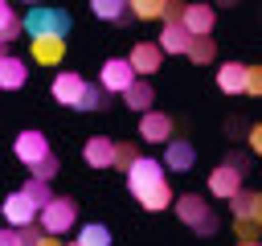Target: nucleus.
Wrapping results in <instances>:
<instances>
[{
    "label": "nucleus",
    "instance_id": "obj_1",
    "mask_svg": "<svg viewBox=\"0 0 262 246\" xmlns=\"http://www.w3.org/2000/svg\"><path fill=\"white\" fill-rule=\"evenodd\" d=\"M168 168H164V160H139L131 172H127V189H131V197L147 209V213H160V209H168V205H176V197H172V189H168V176H164Z\"/></svg>",
    "mask_w": 262,
    "mask_h": 246
},
{
    "label": "nucleus",
    "instance_id": "obj_2",
    "mask_svg": "<svg viewBox=\"0 0 262 246\" xmlns=\"http://www.w3.org/2000/svg\"><path fill=\"white\" fill-rule=\"evenodd\" d=\"M176 217H180L184 225H192L201 238L217 234V213H213V209H209V201H205V197H196V193H180V197H176Z\"/></svg>",
    "mask_w": 262,
    "mask_h": 246
},
{
    "label": "nucleus",
    "instance_id": "obj_3",
    "mask_svg": "<svg viewBox=\"0 0 262 246\" xmlns=\"http://www.w3.org/2000/svg\"><path fill=\"white\" fill-rule=\"evenodd\" d=\"M25 33H29V41L66 37L70 33V12H61V8H29L25 12Z\"/></svg>",
    "mask_w": 262,
    "mask_h": 246
},
{
    "label": "nucleus",
    "instance_id": "obj_4",
    "mask_svg": "<svg viewBox=\"0 0 262 246\" xmlns=\"http://www.w3.org/2000/svg\"><path fill=\"white\" fill-rule=\"evenodd\" d=\"M74 221H78V205H74L70 197H53V201L41 209V230L53 234V238H61L66 230H74Z\"/></svg>",
    "mask_w": 262,
    "mask_h": 246
},
{
    "label": "nucleus",
    "instance_id": "obj_5",
    "mask_svg": "<svg viewBox=\"0 0 262 246\" xmlns=\"http://www.w3.org/2000/svg\"><path fill=\"white\" fill-rule=\"evenodd\" d=\"M98 82H102V90H106V94H127V90L139 82V74L131 70V61H127V57H106V61H102Z\"/></svg>",
    "mask_w": 262,
    "mask_h": 246
},
{
    "label": "nucleus",
    "instance_id": "obj_6",
    "mask_svg": "<svg viewBox=\"0 0 262 246\" xmlns=\"http://www.w3.org/2000/svg\"><path fill=\"white\" fill-rule=\"evenodd\" d=\"M4 221L12 230H29V225H41V209L25 197V189H16V193L4 197Z\"/></svg>",
    "mask_w": 262,
    "mask_h": 246
},
{
    "label": "nucleus",
    "instance_id": "obj_7",
    "mask_svg": "<svg viewBox=\"0 0 262 246\" xmlns=\"http://www.w3.org/2000/svg\"><path fill=\"white\" fill-rule=\"evenodd\" d=\"M164 57H168V53L160 49V41H135V45H131V53H127L131 70H135L143 82H147V78H151V74L164 66Z\"/></svg>",
    "mask_w": 262,
    "mask_h": 246
},
{
    "label": "nucleus",
    "instance_id": "obj_8",
    "mask_svg": "<svg viewBox=\"0 0 262 246\" xmlns=\"http://www.w3.org/2000/svg\"><path fill=\"white\" fill-rule=\"evenodd\" d=\"M12 152H16V160L20 164H29V168H37L41 160H49V139H45V131H20L16 139H12Z\"/></svg>",
    "mask_w": 262,
    "mask_h": 246
},
{
    "label": "nucleus",
    "instance_id": "obj_9",
    "mask_svg": "<svg viewBox=\"0 0 262 246\" xmlns=\"http://www.w3.org/2000/svg\"><path fill=\"white\" fill-rule=\"evenodd\" d=\"M246 189H242V172L237 168H229L225 160L209 172V197H217V201H233V197H242Z\"/></svg>",
    "mask_w": 262,
    "mask_h": 246
},
{
    "label": "nucleus",
    "instance_id": "obj_10",
    "mask_svg": "<svg viewBox=\"0 0 262 246\" xmlns=\"http://www.w3.org/2000/svg\"><path fill=\"white\" fill-rule=\"evenodd\" d=\"M86 86H90V82H86L82 74L61 70V74L53 78V86H49V90H53V98H57L61 107H78V102H82V94H86Z\"/></svg>",
    "mask_w": 262,
    "mask_h": 246
},
{
    "label": "nucleus",
    "instance_id": "obj_11",
    "mask_svg": "<svg viewBox=\"0 0 262 246\" xmlns=\"http://www.w3.org/2000/svg\"><path fill=\"white\" fill-rule=\"evenodd\" d=\"M172 131H176V123H172V115H164V111H147V115L139 119V135H143L147 144H164V148H168V144L176 139Z\"/></svg>",
    "mask_w": 262,
    "mask_h": 246
},
{
    "label": "nucleus",
    "instance_id": "obj_12",
    "mask_svg": "<svg viewBox=\"0 0 262 246\" xmlns=\"http://www.w3.org/2000/svg\"><path fill=\"white\" fill-rule=\"evenodd\" d=\"M115 152H119V139L94 135V139H86V148H82V160H86L90 168H115Z\"/></svg>",
    "mask_w": 262,
    "mask_h": 246
},
{
    "label": "nucleus",
    "instance_id": "obj_13",
    "mask_svg": "<svg viewBox=\"0 0 262 246\" xmlns=\"http://www.w3.org/2000/svg\"><path fill=\"white\" fill-rule=\"evenodd\" d=\"M217 86H221L225 94H246V86H250V66H246V61H225V66H217Z\"/></svg>",
    "mask_w": 262,
    "mask_h": 246
},
{
    "label": "nucleus",
    "instance_id": "obj_14",
    "mask_svg": "<svg viewBox=\"0 0 262 246\" xmlns=\"http://www.w3.org/2000/svg\"><path fill=\"white\" fill-rule=\"evenodd\" d=\"M29 53L37 66H61L66 57V37H41V41H29Z\"/></svg>",
    "mask_w": 262,
    "mask_h": 246
},
{
    "label": "nucleus",
    "instance_id": "obj_15",
    "mask_svg": "<svg viewBox=\"0 0 262 246\" xmlns=\"http://www.w3.org/2000/svg\"><path fill=\"white\" fill-rule=\"evenodd\" d=\"M196 164V148L188 144V139H172L168 148H164V168L168 172H188Z\"/></svg>",
    "mask_w": 262,
    "mask_h": 246
},
{
    "label": "nucleus",
    "instance_id": "obj_16",
    "mask_svg": "<svg viewBox=\"0 0 262 246\" xmlns=\"http://www.w3.org/2000/svg\"><path fill=\"white\" fill-rule=\"evenodd\" d=\"M192 41H196V37H192L184 25H164V29H160V49H164V53H184V57H188Z\"/></svg>",
    "mask_w": 262,
    "mask_h": 246
},
{
    "label": "nucleus",
    "instance_id": "obj_17",
    "mask_svg": "<svg viewBox=\"0 0 262 246\" xmlns=\"http://www.w3.org/2000/svg\"><path fill=\"white\" fill-rule=\"evenodd\" d=\"M213 20H217V12L209 4H188V12H184V29L192 37H209L213 33Z\"/></svg>",
    "mask_w": 262,
    "mask_h": 246
},
{
    "label": "nucleus",
    "instance_id": "obj_18",
    "mask_svg": "<svg viewBox=\"0 0 262 246\" xmlns=\"http://www.w3.org/2000/svg\"><path fill=\"white\" fill-rule=\"evenodd\" d=\"M25 78H29V66H25L20 57L4 53V57H0V86H4V90H20Z\"/></svg>",
    "mask_w": 262,
    "mask_h": 246
},
{
    "label": "nucleus",
    "instance_id": "obj_19",
    "mask_svg": "<svg viewBox=\"0 0 262 246\" xmlns=\"http://www.w3.org/2000/svg\"><path fill=\"white\" fill-rule=\"evenodd\" d=\"M229 209H233V217H246V221H258V225H262V189H258V193H242V197H233Z\"/></svg>",
    "mask_w": 262,
    "mask_h": 246
},
{
    "label": "nucleus",
    "instance_id": "obj_20",
    "mask_svg": "<svg viewBox=\"0 0 262 246\" xmlns=\"http://www.w3.org/2000/svg\"><path fill=\"white\" fill-rule=\"evenodd\" d=\"M20 33H25V16H16V8L4 0V4H0V41L8 45V41H16Z\"/></svg>",
    "mask_w": 262,
    "mask_h": 246
},
{
    "label": "nucleus",
    "instance_id": "obj_21",
    "mask_svg": "<svg viewBox=\"0 0 262 246\" xmlns=\"http://www.w3.org/2000/svg\"><path fill=\"white\" fill-rule=\"evenodd\" d=\"M151 98H156V90H151V82H135L127 94H123V102H127V111H139V115H147L151 111Z\"/></svg>",
    "mask_w": 262,
    "mask_h": 246
},
{
    "label": "nucleus",
    "instance_id": "obj_22",
    "mask_svg": "<svg viewBox=\"0 0 262 246\" xmlns=\"http://www.w3.org/2000/svg\"><path fill=\"white\" fill-rule=\"evenodd\" d=\"M41 234H45L41 225H29V230H12V225H8V230L0 234V246H37Z\"/></svg>",
    "mask_w": 262,
    "mask_h": 246
},
{
    "label": "nucleus",
    "instance_id": "obj_23",
    "mask_svg": "<svg viewBox=\"0 0 262 246\" xmlns=\"http://www.w3.org/2000/svg\"><path fill=\"white\" fill-rule=\"evenodd\" d=\"M74 242H78V246H111V230H106L102 221H90V225L78 230Z\"/></svg>",
    "mask_w": 262,
    "mask_h": 246
},
{
    "label": "nucleus",
    "instance_id": "obj_24",
    "mask_svg": "<svg viewBox=\"0 0 262 246\" xmlns=\"http://www.w3.org/2000/svg\"><path fill=\"white\" fill-rule=\"evenodd\" d=\"M90 8H94V16H98V20H123V16L131 12V4H127V0H94Z\"/></svg>",
    "mask_w": 262,
    "mask_h": 246
},
{
    "label": "nucleus",
    "instance_id": "obj_25",
    "mask_svg": "<svg viewBox=\"0 0 262 246\" xmlns=\"http://www.w3.org/2000/svg\"><path fill=\"white\" fill-rule=\"evenodd\" d=\"M139 160H143V156H139V148H135L131 139H119V152H115V168H119V172H131Z\"/></svg>",
    "mask_w": 262,
    "mask_h": 246
},
{
    "label": "nucleus",
    "instance_id": "obj_26",
    "mask_svg": "<svg viewBox=\"0 0 262 246\" xmlns=\"http://www.w3.org/2000/svg\"><path fill=\"white\" fill-rule=\"evenodd\" d=\"M188 57H192V66H209V61L217 57L213 37H196V41H192V49H188Z\"/></svg>",
    "mask_w": 262,
    "mask_h": 246
},
{
    "label": "nucleus",
    "instance_id": "obj_27",
    "mask_svg": "<svg viewBox=\"0 0 262 246\" xmlns=\"http://www.w3.org/2000/svg\"><path fill=\"white\" fill-rule=\"evenodd\" d=\"M25 197H29L37 209H45V205L53 201V189H49L45 180H33V176H29V180H25Z\"/></svg>",
    "mask_w": 262,
    "mask_h": 246
},
{
    "label": "nucleus",
    "instance_id": "obj_28",
    "mask_svg": "<svg viewBox=\"0 0 262 246\" xmlns=\"http://www.w3.org/2000/svg\"><path fill=\"white\" fill-rule=\"evenodd\" d=\"M164 4H168V0H131V16L156 20V16H164Z\"/></svg>",
    "mask_w": 262,
    "mask_h": 246
},
{
    "label": "nucleus",
    "instance_id": "obj_29",
    "mask_svg": "<svg viewBox=\"0 0 262 246\" xmlns=\"http://www.w3.org/2000/svg\"><path fill=\"white\" fill-rule=\"evenodd\" d=\"M102 107H106V90H102V82H90L82 102H78V111H102Z\"/></svg>",
    "mask_w": 262,
    "mask_h": 246
},
{
    "label": "nucleus",
    "instance_id": "obj_30",
    "mask_svg": "<svg viewBox=\"0 0 262 246\" xmlns=\"http://www.w3.org/2000/svg\"><path fill=\"white\" fill-rule=\"evenodd\" d=\"M258 221H246V217H233V234L242 238V242H258Z\"/></svg>",
    "mask_w": 262,
    "mask_h": 246
},
{
    "label": "nucleus",
    "instance_id": "obj_31",
    "mask_svg": "<svg viewBox=\"0 0 262 246\" xmlns=\"http://www.w3.org/2000/svg\"><path fill=\"white\" fill-rule=\"evenodd\" d=\"M29 176H33V180H45V184H49V180L57 176V160H53V156H49V160H41L37 168H29Z\"/></svg>",
    "mask_w": 262,
    "mask_h": 246
},
{
    "label": "nucleus",
    "instance_id": "obj_32",
    "mask_svg": "<svg viewBox=\"0 0 262 246\" xmlns=\"http://www.w3.org/2000/svg\"><path fill=\"white\" fill-rule=\"evenodd\" d=\"M225 164H229V168H237L242 176L250 172V156H246V152H229V156H225Z\"/></svg>",
    "mask_w": 262,
    "mask_h": 246
},
{
    "label": "nucleus",
    "instance_id": "obj_33",
    "mask_svg": "<svg viewBox=\"0 0 262 246\" xmlns=\"http://www.w3.org/2000/svg\"><path fill=\"white\" fill-rule=\"evenodd\" d=\"M246 94L262 98V66H250V86H246Z\"/></svg>",
    "mask_w": 262,
    "mask_h": 246
},
{
    "label": "nucleus",
    "instance_id": "obj_34",
    "mask_svg": "<svg viewBox=\"0 0 262 246\" xmlns=\"http://www.w3.org/2000/svg\"><path fill=\"white\" fill-rule=\"evenodd\" d=\"M250 152H258V156H262V123H254V127H250Z\"/></svg>",
    "mask_w": 262,
    "mask_h": 246
},
{
    "label": "nucleus",
    "instance_id": "obj_35",
    "mask_svg": "<svg viewBox=\"0 0 262 246\" xmlns=\"http://www.w3.org/2000/svg\"><path fill=\"white\" fill-rule=\"evenodd\" d=\"M37 246H61V238H53V234H41V242Z\"/></svg>",
    "mask_w": 262,
    "mask_h": 246
},
{
    "label": "nucleus",
    "instance_id": "obj_36",
    "mask_svg": "<svg viewBox=\"0 0 262 246\" xmlns=\"http://www.w3.org/2000/svg\"><path fill=\"white\" fill-rule=\"evenodd\" d=\"M237 246H262V242H237Z\"/></svg>",
    "mask_w": 262,
    "mask_h": 246
},
{
    "label": "nucleus",
    "instance_id": "obj_37",
    "mask_svg": "<svg viewBox=\"0 0 262 246\" xmlns=\"http://www.w3.org/2000/svg\"><path fill=\"white\" fill-rule=\"evenodd\" d=\"M70 246H78V242H70Z\"/></svg>",
    "mask_w": 262,
    "mask_h": 246
}]
</instances>
